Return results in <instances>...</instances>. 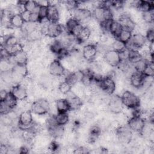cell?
I'll return each mask as SVG.
<instances>
[{
	"instance_id": "1",
	"label": "cell",
	"mask_w": 154,
	"mask_h": 154,
	"mask_svg": "<svg viewBox=\"0 0 154 154\" xmlns=\"http://www.w3.org/2000/svg\"><path fill=\"white\" fill-rule=\"evenodd\" d=\"M122 102L124 106L130 109L140 108L141 100L135 93L129 90L123 91L120 96Z\"/></svg>"
},
{
	"instance_id": "2",
	"label": "cell",
	"mask_w": 154,
	"mask_h": 154,
	"mask_svg": "<svg viewBox=\"0 0 154 154\" xmlns=\"http://www.w3.org/2000/svg\"><path fill=\"white\" fill-rule=\"evenodd\" d=\"M51 106L49 101L45 99H39L34 101L31 105L32 113L37 116H43L50 111Z\"/></svg>"
},
{
	"instance_id": "3",
	"label": "cell",
	"mask_w": 154,
	"mask_h": 154,
	"mask_svg": "<svg viewBox=\"0 0 154 154\" xmlns=\"http://www.w3.org/2000/svg\"><path fill=\"white\" fill-rule=\"evenodd\" d=\"M32 112L31 109L22 111L18 117L19 129L23 131L30 128L34 123Z\"/></svg>"
},
{
	"instance_id": "4",
	"label": "cell",
	"mask_w": 154,
	"mask_h": 154,
	"mask_svg": "<svg viewBox=\"0 0 154 154\" xmlns=\"http://www.w3.org/2000/svg\"><path fill=\"white\" fill-rule=\"evenodd\" d=\"M147 40L144 34L137 32L135 34H132V37L129 42L126 44V47L129 50L134 49L139 51L143 49L146 45Z\"/></svg>"
},
{
	"instance_id": "5",
	"label": "cell",
	"mask_w": 154,
	"mask_h": 154,
	"mask_svg": "<svg viewBox=\"0 0 154 154\" xmlns=\"http://www.w3.org/2000/svg\"><path fill=\"white\" fill-rule=\"evenodd\" d=\"M72 16L75 18L82 25L85 24V26H86L93 17L92 11L85 7H79L72 13Z\"/></svg>"
},
{
	"instance_id": "6",
	"label": "cell",
	"mask_w": 154,
	"mask_h": 154,
	"mask_svg": "<svg viewBox=\"0 0 154 154\" xmlns=\"http://www.w3.org/2000/svg\"><path fill=\"white\" fill-rule=\"evenodd\" d=\"M146 121L140 116L133 115L127 121V126L132 131L138 134H141Z\"/></svg>"
},
{
	"instance_id": "7",
	"label": "cell",
	"mask_w": 154,
	"mask_h": 154,
	"mask_svg": "<svg viewBox=\"0 0 154 154\" xmlns=\"http://www.w3.org/2000/svg\"><path fill=\"white\" fill-rule=\"evenodd\" d=\"M118 140L123 144H129L132 140V131L128 126H120L115 131Z\"/></svg>"
},
{
	"instance_id": "8",
	"label": "cell",
	"mask_w": 154,
	"mask_h": 154,
	"mask_svg": "<svg viewBox=\"0 0 154 154\" xmlns=\"http://www.w3.org/2000/svg\"><path fill=\"white\" fill-rule=\"evenodd\" d=\"M64 30H65L64 26L59 22H49L45 31V35L51 38H57L63 33Z\"/></svg>"
},
{
	"instance_id": "9",
	"label": "cell",
	"mask_w": 154,
	"mask_h": 154,
	"mask_svg": "<svg viewBox=\"0 0 154 154\" xmlns=\"http://www.w3.org/2000/svg\"><path fill=\"white\" fill-rule=\"evenodd\" d=\"M99 87L102 91L108 95H112L116 89V84L114 79L111 76L103 77Z\"/></svg>"
},
{
	"instance_id": "10",
	"label": "cell",
	"mask_w": 154,
	"mask_h": 154,
	"mask_svg": "<svg viewBox=\"0 0 154 154\" xmlns=\"http://www.w3.org/2000/svg\"><path fill=\"white\" fill-rule=\"evenodd\" d=\"M49 73L54 77H61L66 73V69L58 59L53 60L48 66Z\"/></svg>"
},
{
	"instance_id": "11",
	"label": "cell",
	"mask_w": 154,
	"mask_h": 154,
	"mask_svg": "<svg viewBox=\"0 0 154 154\" xmlns=\"http://www.w3.org/2000/svg\"><path fill=\"white\" fill-rule=\"evenodd\" d=\"M103 58L105 63L112 67H117L121 62L119 53L112 49L107 50L103 54Z\"/></svg>"
},
{
	"instance_id": "12",
	"label": "cell",
	"mask_w": 154,
	"mask_h": 154,
	"mask_svg": "<svg viewBox=\"0 0 154 154\" xmlns=\"http://www.w3.org/2000/svg\"><path fill=\"white\" fill-rule=\"evenodd\" d=\"M97 52V47L95 43L85 45L82 51V57L87 61L92 62L95 59Z\"/></svg>"
},
{
	"instance_id": "13",
	"label": "cell",
	"mask_w": 154,
	"mask_h": 154,
	"mask_svg": "<svg viewBox=\"0 0 154 154\" xmlns=\"http://www.w3.org/2000/svg\"><path fill=\"white\" fill-rule=\"evenodd\" d=\"M123 29L133 32L137 26L136 22L131 17V16L126 13H121L117 20Z\"/></svg>"
},
{
	"instance_id": "14",
	"label": "cell",
	"mask_w": 154,
	"mask_h": 154,
	"mask_svg": "<svg viewBox=\"0 0 154 154\" xmlns=\"http://www.w3.org/2000/svg\"><path fill=\"white\" fill-rule=\"evenodd\" d=\"M107 107L112 113L116 114L121 113L123 110L124 106L122 102L120 96H114L111 97L108 103Z\"/></svg>"
},
{
	"instance_id": "15",
	"label": "cell",
	"mask_w": 154,
	"mask_h": 154,
	"mask_svg": "<svg viewBox=\"0 0 154 154\" xmlns=\"http://www.w3.org/2000/svg\"><path fill=\"white\" fill-rule=\"evenodd\" d=\"M10 91L18 100V101L25 100L28 97L26 87L22 84H14L12 86Z\"/></svg>"
},
{
	"instance_id": "16",
	"label": "cell",
	"mask_w": 154,
	"mask_h": 154,
	"mask_svg": "<svg viewBox=\"0 0 154 154\" xmlns=\"http://www.w3.org/2000/svg\"><path fill=\"white\" fill-rule=\"evenodd\" d=\"M58 5L51 4L49 2L46 20L50 23L58 22L60 18V8Z\"/></svg>"
},
{
	"instance_id": "17",
	"label": "cell",
	"mask_w": 154,
	"mask_h": 154,
	"mask_svg": "<svg viewBox=\"0 0 154 154\" xmlns=\"http://www.w3.org/2000/svg\"><path fill=\"white\" fill-rule=\"evenodd\" d=\"M146 80V76L140 72H134L129 77L130 85L135 88L139 89L143 87Z\"/></svg>"
},
{
	"instance_id": "18",
	"label": "cell",
	"mask_w": 154,
	"mask_h": 154,
	"mask_svg": "<svg viewBox=\"0 0 154 154\" xmlns=\"http://www.w3.org/2000/svg\"><path fill=\"white\" fill-rule=\"evenodd\" d=\"M66 95L67 96L66 99L69 101L71 111H78L81 108L83 102L79 96L76 95L73 91H70Z\"/></svg>"
},
{
	"instance_id": "19",
	"label": "cell",
	"mask_w": 154,
	"mask_h": 154,
	"mask_svg": "<svg viewBox=\"0 0 154 154\" xmlns=\"http://www.w3.org/2000/svg\"><path fill=\"white\" fill-rule=\"evenodd\" d=\"M131 6L135 8L140 12L144 13L147 11H152L154 9L153 2L147 1H133L131 3Z\"/></svg>"
},
{
	"instance_id": "20",
	"label": "cell",
	"mask_w": 154,
	"mask_h": 154,
	"mask_svg": "<svg viewBox=\"0 0 154 154\" xmlns=\"http://www.w3.org/2000/svg\"><path fill=\"white\" fill-rule=\"evenodd\" d=\"M49 134L54 138H60L63 136L65 132L64 126L54 124L47 127Z\"/></svg>"
},
{
	"instance_id": "21",
	"label": "cell",
	"mask_w": 154,
	"mask_h": 154,
	"mask_svg": "<svg viewBox=\"0 0 154 154\" xmlns=\"http://www.w3.org/2000/svg\"><path fill=\"white\" fill-rule=\"evenodd\" d=\"M63 45L60 40L54 38L52 40L51 43L49 44V49L52 53L56 55L57 57L63 52V51L66 49Z\"/></svg>"
},
{
	"instance_id": "22",
	"label": "cell",
	"mask_w": 154,
	"mask_h": 154,
	"mask_svg": "<svg viewBox=\"0 0 154 154\" xmlns=\"http://www.w3.org/2000/svg\"><path fill=\"white\" fill-rule=\"evenodd\" d=\"M55 108L57 112H68L71 111L69 101L66 98H60L55 102Z\"/></svg>"
},
{
	"instance_id": "23",
	"label": "cell",
	"mask_w": 154,
	"mask_h": 154,
	"mask_svg": "<svg viewBox=\"0 0 154 154\" xmlns=\"http://www.w3.org/2000/svg\"><path fill=\"white\" fill-rule=\"evenodd\" d=\"M123 29V27L120 22L116 19L111 20L108 29V32L112 35L115 38H117L120 32Z\"/></svg>"
},
{
	"instance_id": "24",
	"label": "cell",
	"mask_w": 154,
	"mask_h": 154,
	"mask_svg": "<svg viewBox=\"0 0 154 154\" xmlns=\"http://www.w3.org/2000/svg\"><path fill=\"white\" fill-rule=\"evenodd\" d=\"M13 58V60L16 64H20V65H27L28 61V56L27 53L24 51L22 50L15 55H12Z\"/></svg>"
},
{
	"instance_id": "25",
	"label": "cell",
	"mask_w": 154,
	"mask_h": 154,
	"mask_svg": "<svg viewBox=\"0 0 154 154\" xmlns=\"http://www.w3.org/2000/svg\"><path fill=\"white\" fill-rule=\"evenodd\" d=\"M25 24L20 14H16L11 16L10 18V26L17 29H22Z\"/></svg>"
},
{
	"instance_id": "26",
	"label": "cell",
	"mask_w": 154,
	"mask_h": 154,
	"mask_svg": "<svg viewBox=\"0 0 154 154\" xmlns=\"http://www.w3.org/2000/svg\"><path fill=\"white\" fill-rule=\"evenodd\" d=\"M79 23H80L73 17L71 16L69 17L67 19H66L65 25H64V29L66 32L67 34L71 35L73 31Z\"/></svg>"
},
{
	"instance_id": "27",
	"label": "cell",
	"mask_w": 154,
	"mask_h": 154,
	"mask_svg": "<svg viewBox=\"0 0 154 154\" xmlns=\"http://www.w3.org/2000/svg\"><path fill=\"white\" fill-rule=\"evenodd\" d=\"M91 34V29L88 26L84 25L78 36L76 37L77 42H78L79 43H82L87 41L88 39L90 38Z\"/></svg>"
},
{
	"instance_id": "28",
	"label": "cell",
	"mask_w": 154,
	"mask_h": 154,
	"mask_svg": "<svg viewBox=\"0 0 154 154\" xmlns=\"http://www.w3.org/2000/svg\"><path fill=\"white\" fill-rule=\"evenodd\" d=\"M45 35L42 32L41 29L38 27L36 28L27 34L26 39L29 42H36L43 38Z\"/></svg>"
},
{
	"instance_id": "29",
	"label": "cell",
	"mask_w": 154,
	"mask_h": 154,
	"mask_svg": "<svg viewBox=\"0 0 154 154\" xmlns=\"http://www.w3.org/2000/svg\"><path fill=\"white\" fill-rule=\"evenodd\" d=\"M55 120L58 125L65 126L69 122L70 116L68 112H57L55 115Z\"/></svg>"
},
{
	"instance_id": "30",
	"label": "cell",
	"mask_w": 154,
	"mask_h": 154,
	"mask_svg": "<svg viewBox=\"0 0 154 154\" xmlns=\"http://www.w3.org/2000/svg\"><path fill=\"white\" fill-rule=\"evenodd\" d=\"M142 59H143V58L139 51L134 49L129 50L128 60L131 64L133 65Z\"/></svg>"
},
{
	"instance_id": "31",
	"label": "cell",
	"mask_w": 154,
	"mask_h": 154,
	"mask_svg": "<svg viewBox=\"0 0 154 154\" xmlns=\"http://www.w3.org/2000/svg\"><path fill=\"white\" fill-rule=\"evenodd\" d=\"M4 102L11 109H13L18 104V100L10 91L8 92L6 97L3 100Z\"/></svg>"
},
{
	"instance_id": "32",
	"label": "cell",
	"mask_w": 154,
	"mask_h": 154,
	"mask_svg": "<svg viewBox=\"0 0 154 154\" xmlns=\"http://www.w3.org/2000/svg\"><path fill=\"white\" fill-rule=\"evenodd\" d=\"M132 35V32L123 28L120 34L117 37V39L120 40L125 44H127L131 40Z\"/></svg>"
},
{
	"instance_id": "33",
	"label": "cell",
	"mask_w": 154,
	"mask_h": 154,
	"mask_svg": "<svg viewBox=\"0 0 154 154\" xmlns=\"http://www.w3.org/2000/svg\"><path fill=\"white\" fill-rule=\"evenodd\" d=\"M39 5L37 1H25L24 4V10L31 13H37Z\"/></svg>"
},
{
	"instance_id": "34",
	"label": "cell",
	"mask_w": 154,
	"mask_h": 154,
	"mask_svg": "<svg viewBox=\"0 0 154 154\" xmlns=\"http://www.w3.org/2000/svg\"><path fill=\"white\" fill-rule=\"evenodd\" d=\"M72 90V86L66 81H63L58 85V90L63 94H67Z\"/></svg>"
},
{
	"instance_id": "35",
	"label": "cell",
	"mask_w": 154,
	"mask_h": 154,
	"mask_svg": "<svg viewBox=\"0 0 154 154\" xmlns=\"http://www.w3.org/2000/svg\"><path fill=\"white\" fill-rule=\"evenodd\" d=\"M142 73L146 77H153L154 75V66L153 61H147L146 66Z\"/></svg>"
},
{
	"instance_id": "36",
	"label": "cell",
	"mask_w": 154,
	"mask_h": 154,
	"mask_svg": "<svg viewBox=\"0 0 154 154\" xmlns=\"http://www.w3.org/2000/svg\"><path fill=\"white\" fill-rule=\"evenodd\" d=\"M101 134V128L99 126H93L90 129L89 139L92 141L95 140Z\"/></svg>"
},
{
	"instance_id": "37",
	"label": "cell",
	"mask_w": 154,
	"mask_h": 154,
	"mask_svg": "<svg viewBox=\"0 0 154 154\" xmlns=\"http://www.w3.org/2000/svg\"><path fill=\"white\" fill-rule=\"evenodd\" d=\"M141 18H142L143 22H144L145 23L150 24V25L152 24L153 23V20H154L153 10L142 13H141Z\"/></svg>"
},
{
	"instance_id": "38",
	"label": "cell",
	"mask_w": 154,
	"mask_h": 154,
	"mask_svg": "<svg viewBox=\"0 0 154 154\" xmlns=\"http://www.w3.org/2000/svg\"><path fill=\"white\" fill-rule=\"evenodd\" d=\"M111 48H112L111 49L116 51L118 52H120L123 50H124L126 47V44H125L120 40L117 38H115L111 44Z\"/></svg>"
},
{
	"instance_id": "39",
	"label": "cell",
	"mask_w": 154,
	"mask_h": 154,
	"mask_svg": "<svg viewBox=\"0 0 154 154\" xmlns=\"http://www.w3.org/2000/svg\"><path fill=\"white\" fill-rule=\"evenodd\" d=\"M48 5H39V8H38V10L37 11L38 17H39V20H40L39 23H40L43 20L46 19L47 13H48Z\"/></svg>"
},
{
	"instance_id": "40",
	"label": "cell",
	"mask_w": 154,
	"mask_h": 154,
	"mask_svg": "<svg viewBox=\"0 0 154 154\" xmlns=\"http://www.w3.org/2000/svg\"><path fill=\"white\" fill-rule=\"evenodd\" d=\"M147 61V60H146L144 59H142L141 60H140V61H138L137 63H136L135 64H133L135 70L136 72L142 73L146 66Z\"/></svg>"
},
{
	"instance_id": "41",
	"label": "cell",
	"mask_w": 154,
	"mask_h": 154,
	"mask_svg": "<svg viewBox=\"0 0 154 154\" xmlns=\"http://www.w3.org/2000/svg\"><path fill=\"white\" fill-rule=\"evenodd\" d=\"M13 109H11L4 100H1L0 102V112L1 115H6L10 112Z\"/></svg>"
},
{
	"instance_id": "42",
	"label": "cell",
	"mask_w": 154,
	"mask_h": 154,
	"mask_svg": "<svg viewBox=\"0 0 154 154\" xmlns=\"http://www.w3.org/2000/svg\"><path fill=\"white\" fill-rule=\"evenodd\" d=\"M145 37L146 38L147 42H148L149 43H153V39H154V30L153 28L151 27L146 32V34L144 35Z\"/></svg>"
},
{
	"instance_id": "43",
	"label": "cell",
	"mask_w": 154,
	"mask_h": 154,
	"mask_svg": "<svg viewBox=\"0 0 154 154\" xmlns=\"http://www.w3.org/2000/svg\"><path fill=\"white\" fill-rule=\"evenodd\" d=\"M31 14V12H29V11H28L27 10H25L20 13L21 17L25 23L30 22Z\"/></svg>"
},
{
	"instance_id": "44",
	"label": "cell",
	"mask_w": 154,
	"mask_h": 154,
	"mask_svg": "<svg viewBox=\"0 0 154 154\" xmlns=\"http://www.w3.org/2000/svg\"><path fill=\"white\" fill-rule=\"evenodd\" d=\"M48 149L49 150H51V152H54L60 149V146H59V144H58V143L57 142H56L55 141H53L51 142L49 144Z\"/></svg>"
},
{
	"instance_id": "45",
	"label": "cell",
	"mask_w": 154,
	"mask_h": 154,
	"mask_svg": "<svg viewBox=\"0 0 154 154\" xmlns=\"http://www.w3.org/2000/svg\"><path fill=\"white\" fill-rule=\"evenodd\" d=\"M73 153H89V152L87 150V149L84 147H78L75 149Z\"/></svg>"
},
{
	"instance_id": "46",
	"label": "cell",
	"mask_w": 154,
	"mask_h": 154,
	"mask_svg": "<svg viewBox=\"0 0 154 154\" xmlns=\"http://www.w3.org/2000/svg\"><path fill=\"white\" fill-rule=\"evenodd\" d=\"M8 91H7L5 89H2L1 90V92H0V97H1V100H3L5 97H6L7 93H8Z\"/></svg>"
},
{
	"instance_id": "47",
	"label": "cell",
	"mask_w": 154,
	"mask_h": 154,
	"mask_svg": "<svg viewBox=\"0 0 154 154\" xmlns=\"http://www.w3.org/2000/svg\"><path fill=\"white\" fill-rule=\"evenodd\" d=\"M28 148L26 147V146H22L20 148V151L19 153H26L28 152Z\"/></svg>"
}]
</instances>
